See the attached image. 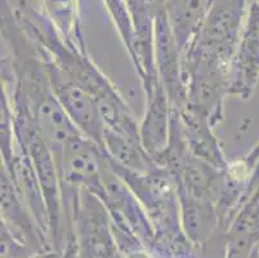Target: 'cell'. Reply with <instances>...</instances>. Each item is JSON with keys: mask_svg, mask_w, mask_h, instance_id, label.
<instances>
[{"mask_svg": "<svg viewBox=\"0 0 259 258\" xmlns=\"http://www.w3.org/2000/svg\"><path fill=\"white\" fill-rule=\"evenodd\" d=\"M246 0H213L196 34L195 48L226 61L241 39Z\"/></svg>", "mask_w": 259, "mask_h": 258, "instance_id": "1", "label": "cell"}, {"mask_svg": "<svg viewBox=\"0 0 259 258\" xmlns=\"http://www.w3.org/2000/svg\"><path fill=\"white\" fill-rule=\"evenodd\" d=\"M51 79L56 96L70 119L91 139L97 141L98 145H105L103 137L107 127L96 98L67 79L54 65H51Z\"/></svg>", "mask_w": 259, "mask_h": 258, "instance_id": "2", "label": "cell"}, {"mask_svg": "<svg viewBox=\"0 0 259 258\" xmlns=\"http://www.w3.org/2000/svg\"><path fill=\"white\" fill-rule=\"evenodd\" d=\"M236 78L232 91L244 98L251 93L259 77V0L251 6L239 44Z\"/></svg>", "mask_w": 259, "mask_h": 258, "instance_id": "3", "label": "cell"}, {"mask_svg": "<svg viewBox=\"0 0 259 258\" xmlns=\"http://www.w3.org/2000/svg\"><path fill=\"white\" fill-rule=\"evenodd\" d=\"M210 0H168L166 16L177 48L183 49L191 38L196 36L202 25Z\"/></svg>", "mask_w": 259, "mask_h": 258, "instance_id": "4", "label": "cell"}, {"mask_svg": "<svg viewBox=\"0 0 259 258\" xmlns=\"http://www.w3.org/2000/svg\"><path fill=\"white\" fill-rule=\"evenodd\" d=\"M150 106L141 128V142L150 154L164 151L168 139V101L159 84L155 83L148 92Z\"/></svg>", "mask_w": 259, "mask_h": 258, "instance_id": "5", "label": "cell"}, {"mask_svg": "<svg viewBox=\"0 0 259 258\" xmlns=\"http://www.w3.org/2000/svg\"><path fill=\"white\" fill-rule=\"evenodd\" d=\"M211 3H213V0H210V4H211Z\"/></svg>", "mask_w": 259, "mask_h": 258, "instance_id": "6", "label": "cell"}]
</instances>
